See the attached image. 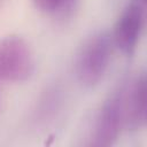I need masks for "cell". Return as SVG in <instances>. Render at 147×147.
Here are the masks:
<instances>
[{
  "label": "cell",
  "instance_id": "cell-3",
  "mask_svg": "<svg viewBox=\"0 0 147 147\" xmlns=\"http://www.w3.org/2000/svg\"><path fill=\"white\" fill-rule=\"evenodd\" d=\"M145 18V1L131 0L118 16L114 33L113 42L124 54L131 55L139 41Z\"/></svg>",
  "mask_w": 147,
  "mask_h": 147
},
{
  "label": "cell",
  "instance_id": "cell-2",
  "mask_svg": "<svg viewBox=\"0 0 147 147\" xmlns=\"http://www.w3.org/2000/svg\"><path fill=\"white\" fill-rule=\"evenodd\" d=\"M34 71V59L29 44L20 36L0 40V80L24 82Z\"/></svg>",
  "mask_w": 147,
  "mask_h": 147
},
{
  "label": "cell",
  "instance_id": "cell-7",
  "mask_svg": "<svg viewBox=\"0 0 147 147\" xmlns=\"http://www.w3.org/2000/svg\"><path fill=\"white\" fill-rule=\"evenodd\" d=\"M61 103V91L57 87L48 88L40 99L36 110V118L38 117L39 121H47L48 118L53 117Z\"/></svg>",
  "mask_w": 147,
  "mask_h": 147
},
{
  "label": "cell",
  "instance_id": "cell-8",
  "mask_svg": "<svg viewBox=\"0 0 147 147\" xmlns=\"http://www.w3.org/2000/svg\"><path fill=\"white\" fill-rule=\"evenodd\" d=\"M1 103H2V96H1V91H0V109H1Z\"/></svg>",
  "mask_w": 147,
  "mask_h": 147
},
{
  "label": "cell",
  "instance_id": "cell-1",
  "mask_svg": "<svg viewBox=\"0 0 147 147\" xmlns=\"http://www.w3.org/2000/svg\"><path fill=\"white\" fill-rule=\"evenodd\" d=\"M113 51V39L107 32L90 37L80 47L75 63L77 79L86 87L96 85L105 76Z\"/></svg>",
  "mask_w": 147,
  "mask_h": 147
},
{
  "label": "cell",
  "instance_id": "cell-4",
  "mask_svg": "<svg viewBox=\"0 0 147 147\" xmlns=\"http://www.w3.org/2000/svg\"><path fill=\"white\" fill-rule=\"evenodd\" d=\"M119 91L123 126L132 131L142 129L147 119V87L145 75L137 76Z\"/></svg>",
  "mask_w": 147,
  "mask_h": 147
},
{
  "label": "cell",
  "instance_id": "cell-6",
  "mask_svg": "<svg viewBox=\"0 0 147 147\" xmlns=\"http://www.w3.org/2000/svg\"><path fill=\"white\" fill-rule=\"evenodd\" d=\"M33 3L41 13L48 16L64 18L74 13L78 0H33Z\"/></svg>",
  "mask_w": 147,
  "mask_h": 147
},
{
  "label": "cell",
  "instance_id": "cell-5",
  "mask_svg": "<svg viewBox=\"0 0 147 147\" xmlns=\"http://www.w3.org/2000/svg\"><path fill=\"white\" fill-rule=\"evenodd\" d=\"M123 127L121 91L109 96L102 105L94 123L91 145L96 147L111 146Z\"/></svg>",
  "mask_w": 147,
  "mask_h": 147
}]
</instances>
